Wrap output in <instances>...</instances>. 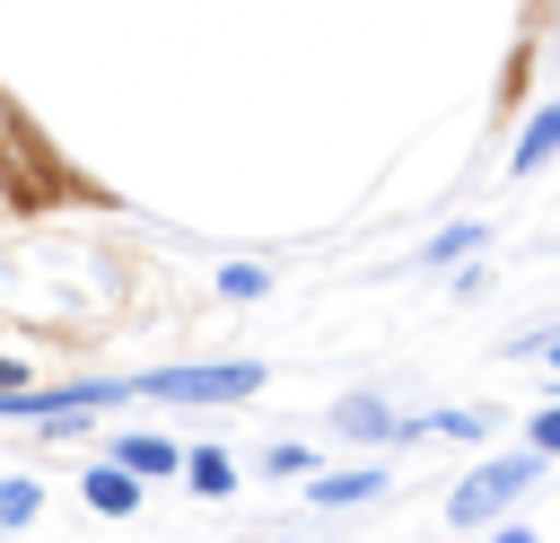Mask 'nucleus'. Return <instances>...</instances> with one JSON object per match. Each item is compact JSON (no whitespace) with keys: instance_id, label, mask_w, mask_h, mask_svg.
<instances>
[{"instance_id":"423d86ee","label":"nucleus","mask_w":560,"mask_h":543,"mask_svg":"<svg viewBox=\"0 0 560 543\" xmlns=\"http://www.w3.org/2000/svg\"><path fill=\"white\" fill-rule=\"evenodd\" d=\"M551 149H560V96H551V105H534V123L516 131L508 166H516V175H534V166H551Z\"/></svg>"},{"instance_id":"ddd939ff","label":"nucleus","mask_w":560,"mask_h":543,"mask_svg":"<svg viewBox=\"0 0 560 543\" xmlns=\"http://www.w3.org/2000/svg\"><path fill=\"white\" fill-rule=\"evenodd\" d=\"M262 464H271V482H280V473H315V455H306V447H289V438H271V455H262Z\"/></svg>"},{"instance_id":"39448f33","label":"nucleus","mask_w":560,"mask_h":543,"mask_svg":"<svg viewBox=\"0 0 560 543\" xmlns=\"http://www.w3.org/2000/svg\"><path fill=\"white\" fill-rule=\"evenodd\" d=\"M79 490H88V508H105V517H131V508H140V490H149V482H140V473H122V464H114V455H105V464H96V473H88V482H79Z\"/></svg>"},{"instance_id":"0eeeda50","label":"nucleus","mask_w":560,"mask_h":543,"mask_svg":"<svg viewBox=\"0 0 560 543\" xmlns=\"http://www.w3.org/2000/svg\"><path fill=\"white\" fill-rule=\"evenodd\" d=\"M394 438H490V420H481V412H420V420H402Z\"/></svg>"},{"instance_id":"9b49d317","label":"nucleus","mask_w":560,"mask_h":543,"mask_svg":"<svg viewBox=\"0 0 560 543\" xmlns=\"http://www.w3.org/2000/svg\"><path fill=\"white\" fill-rule=\"evenodd\" d=\"M35 499H44V490H35L26 473H9V482H0V525H26V517H35Z\"/></svg>"},{"instance_id":"20e7f679","label":"nucleus","mask_w":560,"mask_h":543,"mask_svg":"<svg viewBox=\"0 0 560 543\" xmlns=\"http://www.w3.org/2000/svg\"><path fill=\"white\" fill-rule=\"evenodd\" d=\"M306 490H315V508H359V499H376V490H385V473H376V464H350V473H306Z\"/></svg>"},{"instance_id":"f8f14e48","label":"nucleus","mask_w":560,"mask_h":543,"mask_svg":"<svg viewBox=\"0 0 560 543\" xmlns=\"http://www.w3.org/2000/svg\"><path fill=\"white\" fill-rule=\"evenodd\" d=\"M262 289H271L262 263H228V272H219V298H262Z\"/></svg>"},{"instance_id":"2eb2a0df","label":"nucleus","mask_w":560,"mask_h":543,"mask_svg":"<svg viewBox=\"0 0 560 543\" xmlns=\"http://www.w3.org/2000/svg\"><path fill=\"white\" fill-rule=\"evenodd\" d=\"M9 385H26V368H18L9 350H0V394H9Z\"/></svg>"},{"instance_id":"6e6552de","label":"nucleus","mask_w":560,"mask_h":543,"mask_svg":"<svg viewBox=\"0 0 560 543\" xmlns=\"http://www.w3.org/2000/svg\"><path fill=\"white\" fill-rule=\"evenodd\" d=\"M184 482H192L201 499H228V490H236V464H228L219 447H192V455H184Z\"/></svg>"},{"instance_id":"f257e3e1","label":"nucleus","mask_w":560,"mask_h":543,"mask_svg":"<svg viewBox=\"0 0 560 543\" xmlns=\"http://www.w3.org/2000/svg\"><path fill=\"white\" fill-rule=\"evenodd\" d=\"M131 394H158V403H245V394H262V368H254V359H219V368H140Z\"/></svg>"},{"instance_id":"f03ea898","label":"nucleus","mask_w":560,"mask_h":543,"mask_svg":"<svg viewBox=\"0 0 560 543\" xmlns=\"http://www.w3.org/2000/svg\"><path fill=\"white\" fill-rule=\"evenodd\" d=\"M525 482H534V455H490L481 473H464V482H455L446 517H455V525H490V517H499V508H508Z\"/></svg>"},{"instance_id":"9d476101","label":"nucleus","mask_w":560,"mask_h":543,"mask_svg":"<svg viewBox=\"0 0 560 543\" xmlns=\"http://www.w3.org/2000/svg\"><path fill=\"white\" fill-rule=\"evenodd\" d=\"M341 429H350V438H394L402 420H394L376 394H350V403H341Z\"/></svg>"},{"instance_id":"dca6fc26","label":"nucleus","mask_w":560,"mask_h":543,"mask_svg":"<svg viewBox=\"0 0 560 543\" xmlns=\"http://www.w3.org/2000/svg\"><path fill=\"white\" fill-rule=\"evenodd\" d=\"M490 543H534V534H525V525H499V534H490Z\"/></svg>"},{"instance_id":"1a4fd4ad","label":"nucleus","mask_w":560,"mask_h":543,"mask_svg":"<svg viewBox=\"0 0 560 543\" xmlns=\"http://www.w3.org/2000/svg\"><path fill=\"white\" fill-rule=\"evenodd\" d=\"M481 236H490V228H481V219H455V228H438V236H429V245H420V263H464V254H472V245H481Z\"/></svg>"},{"instance_id":"4468645a","label":"nucleus","mask_w":560,"mask_h":543,"mask_svg":"<svg viewBox=\"0 0 560 543\" xmlns=\"http://www.w3.org/2000/svg\"><path fill=\"white\" fill-rule=\"evenodd\" d=\"M534 455H560V403H551V412H534Z\"/></svg>"},{"instance_id":"7ed1b4c3","label":"nucleus","mask_w":560,"mask_h":543,"mask_svg":"<svg viewBox=\"0 0 560 543\" xmlns=\"http://www.w3.org/2000/svg\"><path fill=\"white\" fill-rule=\"evenodd\" d=\"M114 464L140 482H166V473H184V447L175 438H114Z\"/></svg>"},{"instance_id":"f3484780","label":"nucleus","mask_w":560,"mask_h":543,"mask_svg":"<svg viewBox=\"0 0 560 543\" xmlns=\"http://www.w3.org/2000/svg\"><path fill=\"white\" fill-rule=\"evenodd\" d=\"M551 377H560V342H551Z\"/></svg>"}]
</instances>
